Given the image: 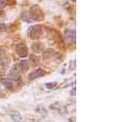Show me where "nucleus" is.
<instances>
[{
  "instance_id": "4468645a",
  "label": "nucleus",
  "mask_w": 133,
  "mask_h": 122,
  "mask_svg": "<svg viewBox=\"0 0 133 122\" xmlns=\"http://www.w3.org/2000/svg\"><path fill=\"white\" fill-rule=\"evenodd\" d=\"M54 86V83H48L46 84V87H49V88H51V87H53Z\"/></svg>"
},
{
  "instance_id": "39448f33",
  "label": "nucleus",
  "mask_w": 133,
  "mask_h": 122,
  "mask_svg": "<svg viewBox=\"0 0 133 122\" xmlns=\"http://www.w3.org/2000/svg\"><path fill=\"white\" fill-rule=\"evenodd\" d=\"M8 78L11 80H20V74H19V69L17 67H14L8 74Z\"/></svg>"
},
{
  "instance_id": "9d476101",
  "label": "nucleus",
  "mask_w": 133,
  "mask_h": 122,
  "mask_svg": "<svg viewBox=\"0 0 133 122\" xmlns=\"http://www.w3.org/2000/svg\"><path fill=\"white\" fill-rule=\"evenodd\" d=\"M1 82H2V84H3L6 88L12 89V82H11V80H10L9 78H2V79H1Z\"/></svg>"
},
{
  "instance_id": "f03ea898",
  "label": "nucleus",
  "mask_w": 133,
  "mask_h": 122,
  "mask_svg": "<svg viewBox=\"0 0 133 122\" xmlns=\"http://www.w3.org/2000/svg\"><path fill=\"white\" fill-rule=\"evenodd\" d=\"M16 51L18 54V56L20 58H26L28 56V48L26 46V44L24 43H19L16 45Z\"/></svg>"
},
{
  "instance_id": "f8f14e48",
  "label": "nucleus",
  "mask_w": 133,
  "mask_h": 122,
  "mask_svg": "<svg viewBox=\"0 0 133 122\" xmlns=\"http://www.w3.org/2000/svg\"><path fill=\"white\" fill-rule=\"evenodd\" d=\"M3 57H4V51H3L2 48H0V59L3 58Z\"/></svg>"
},
{
  "instance_id": "2eb2a0df",
  "label": "nucleus",
  "mask_w": 133,
  "mask_h": 122,
  "mask_svg": "<svg viewBox=\"0 0 133 122\" xmlns=\"http://www.w3.org/2000/svg\"><path fill=\"white\" fill-rule=\"evenodd\" d=\"M72 1H73V2H75V0H72Z\"/></svg>"
},
{
  "instance_id": "9b49d317",
  "label": "nucleus",
  "mask_w": 133,
  "mask_h": 122,
  "mask_svg": "<svg viewBox=\"0 0 133 122\" xmlns=\"http://www.w3.org/2000/svg\"><path fill=\"white\" fill-rule=\"evenodd\" d=\"M19 68L21 71H26L28 69V63L26 60H22L20 62V65H19Z\"/></svg>"
},
{
  "instance_id": "ddd939ff",
  "label": "nucleus",
  "mask_w": 133,
  "mask_h": 122,
  "mask_svg": "<svg viewBox=\"0 0 133 122\" xmlns=\"http://www.w3.org/2000/svg\"><path fill=\"white\" fill-rule=\"evenodd\" d=\"M5 3H6V0H0V6L5 5Z\"/></svg>"
},
{
  "instance_id": "f257e3e1",
  "label": "nucleus",
  "mask_w": 133,
  "mask_h": 122,
  "mask_svg": "<svg viewBox=\"0 0 133 122\" xmlns=\"http://www.w3.org/2000/svg\"><path fill=\"white\" fill-rule=\"evenodd\" d=\"M28 34H29V37L32 38V39H38L41 34H42V28L40 26H32L29 31H28Z\"/></svg>"
},
{
  "instance_id": "1a4fd4ad",
  "label": "nucleus",
  "mask_w": 133,
  "mask_h": 122,
  "mask_svg": "<svg viewBox=\"0 0 133 122\" xmlns=\"http://www.w3.org/2000/svg\"><path fill=\"white\" fill-rule=\"evenodd\" d=\"M32 49L35 52H42L43 49H44V46L42 44H40L39 42H36V43L32 44Z\"/></svg>"
},
{
  "instance_id": "423d86ee",
  "label": "nucleus",
  "mask_w": 133,
  "mask_h": 122,
  "mask_svg": "<svg viewBox=\"0 0 133 122\" xmlns=\"http://www.w3.org/2000/svg\"><path fill=\"white\" fill-rule=\"evenodd\" d=\"M64 36H65V39H66L68 42L72 43L75 41V32L72 30H66L64 33Z\"/></svg>"
},
{
  "instance_id": "20e7f679",
  "label": "nucleus",
  "mask_w": 133,
  "mask_h": 122,
  "mask_svg": "<svg viewBox=\"0 0 133 122\" xmlns=\"http://www.w3.org/2000/svg\"><path fill=\"white\" fill-rule=\"evenodd\" d=\"M44 74H45L44 69H42V68H38V69H36L35 71H33V72H31V73H30L29 78H30L31 80H33V79H36V78L42 77Z\"/></svg>"
},
{
  "instance_id": "0eeeda50",
  "label": "nucleus",
  "mask_w": 133,
  "mask_h": 122,
  "mask_svg": "<svg viewBox=\"0 0 133 122\" xmlns=\"http://www.w3.org/2000/svg\"><path fill=\"white\" fill-rule=\"evenodd\" d=\"M8 65H9V59H8V58H6V57L4 56L3 58L0 59V68H1L3 71L7 70Z\"/></svg>"
},
{
  "instance_id": "7ed1b4c3",
  "label": "nucleus",
  "mask_w": 133,
  "mask_h": 122,
  "mask_svg": "<svg viewBox=\"0 0 133 122\" xmlns=\"http://www.w3.org/2000/svg\"><path fill=\"white\" fill-rule=\"evenodd\" d=\"M31 17H32V20H37V21L43 20V13H42L41 9L37 5H35V6L32 7V9H31Z\"/></svg>"
},
{
  "instance_id": "6e6552de",
  "label": "nucleus",
  "mask_w": 133,
  "mask_h": 122,
  "mask_svg": "<svg viewBox=\"0 0 133 122\" xmlns=\"http://www.w3.org/2000/svg\"><path fill=\"white\" fill-rule=\"evenodd\" d=\"M10 116H11L12 120H15L16 122H26L25 119H24L18 112H12V113H10Z\"/></svg>"
}]
</instances>
